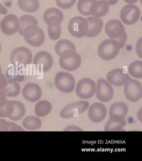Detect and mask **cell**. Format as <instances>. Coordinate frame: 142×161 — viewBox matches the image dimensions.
<instances>
[{"mask_svg":"<svg viewBox=\"0 0 142 161\" xmlns=\"http://www.w3.org/2000/svg\"><path fill=\"white\" fill-rule=\"evenodd\" d=\"M105 31L109 37L118 42L120 49L124 47L127 36L125 28L120 21L113 19L109 21L105 26Z\"/></svg>","mask_w":142,"mask_h":161,"instance_id":"1","label":"cell"},{"mask_svg":"<svg viewBox=\"0 0 142 161\" xmlns=\"http://www.w3.org/2000/svg\"><path fill=\"white\" fill-rule=\"evenodd\" d=\"M19 34L24 36L26 42L32 46H40L45 41V34L37 25H29Z\"/></svg>","mask_w":142,"mask_h":161,"instance_id":"2","label":"cell"},{"mask_svg":"<svg viewBox=\"0 0 142 161\" xmlns=\"http://www.w3.org/2000/svg\"><path fill=\"white\" fill-rule=\"evenodd\" d=\"M60 56V65L64 70L73 71L80 66L82 58L76 50H67Z\"/></svg>","mask_w":142,"mask_h":161,"instance_id":"3","label":"cell"},{"mask_svg":"<svg viewBox=\"0 0 142 161\" xmlns=\"http://www.w3.org/2000/svg\"><path fill=\"white\" fill-rule=\"evenodd\" d=\"M120 49L118 42L113 39L103 41L99 45L97 53L103 60H112L117 56Z\"/></svg>","mask_w":142,"mask_h":161,"instance_id":"4","label":"cell"},{"mask_svg":"<svg viewBox=\"0 0 142 161\" xmlns=\"http://www.w3.org/2000/svg\"><path fill=\"white\" fill-rule=\"evenodd\" d=\"M75 84L74 77L67 72H60L55 77V86L59 91L64 93L71 92L74 90Z\"/></svg>","mask_w":142,"mask_h":161,"instance_id":"5","label":"cell"},{"mask_svg":"<svg viewBox=\"0 0 142 161\" xmlns=\"http://www.w3.org/2000/svg\"><path fill=\"white\" fill-rule=\"evenodd\" d=\"M88 28L87 20L81 16L73 17L68 24V29L70 33L77 38H82L86 36Z\"/></svg>","mask_w":142,"mask_h":161,"instance_id":"6","label":"cell"},{"mask_svg":"<svg viewBox=\"0 0 142 161\" xmlns=\"http://www.w3.org/2000/svg\"><path fill=\"white\" fill-rule=\"evenodd\" d=\"M96 85L94 81L88 78L81 79L77 83L76 92L80 98L88 99L95 94Z\"/></svg>","mask_w":142,"mask_h":161,"instance_id":"7","label":"cell"},{"mask_svg":"<svg viewBox=\"0 0 142 161\" xmlns=\"http://www.w3.org/2000/svg\"><path fill=\"white\" fill-rule=\"evenodd\" d=\"M125 97L131 102H136L142 97V87L138 80L130 78L125 83L124 88Z\"/></svg>","mask_w":142,"mask_h":161,"instance_id":"8","label":"cell"},{"mask_svg":"<svg viewBox=\"0 0 142 161\" xmlns=\"http://www.w3.org/2000/svg\"><path fill=\"white\" fill-rule=\"evenodd\" d=\"M89 106L87 101H81L73 102L64 108L60 111V116L64 119H69L82 114L87 109Z\"/></svg>","mask_w":142,"mask_h":161,"instance_id":"9","label":"cell"},{"mask_svg":"<svg viewBox=\"0 0 142 161\" xmlns=\"http://www.w3.org/2000/svg\"><path fill=\"white\" fill-rule=\"evenodd\" d=\"M32 59V54L28 48L20 47L13 51L11 55V62L14 65L30 64Z\"/></svg>","mask_w":142,"mask_h":161,"instance_id":"10","label":"cell"},{"mask_svg":"<svg viewBox=\"0 0 142 161\" xmlns=\"http://www.w3.org/2000/svg\"><path fill=\"white\" fill-rule=\"evenodd\" d=\"M140 14V9L134 5H127L121 10L120 18L125 25H131L137 22Z\"/></svg>","mask_w":142,"mask_h":161,"instance_id":"11","label":"cell"},{"mask_svg":"<svg viewBox=\"0 0 142 161\" xmlns=\"http://www.w3.org/2000/svg\"><path fill=\"white\" fill-rule=\"evenodd\" d=\"M114 91L111 85L104 79L97 81L96 97L97 99L103 103L108 102L113 97Z\"/></svg>","mask_w":142,"mask_h":161,"instance_id":"12","label":"cell"},{"mask_svg":"<svg viewBox=\"0 0 142 161\" xmlns=\"http://www.w3.org/2000/svg\"><path fill=\"white\" fill-rule=\"evenodd\" d=\"M54 61L52 57L47 52L41 51L38 53L34 57V64L39 68L40 71L45 73L51 69Z\"/></svg>","mask_w":142,"mask_h":161,"instance_id":"13","label":"cell"},{"mask_svg":"<svg viewBox=\"0 0 142 161\" xmlns=\"http://www.w3.org/2000/svg\"><path fill=\"white\" fill-rule=\"evenodd\" d=\"M20 29V22L17 16L9 14L2 20L1 29L4 35L9 36L16 33Z\"/></svg>","mask_w":142,"mask_h":161,"instance_id":"14","label":"cell"},{"mask_svg":"<svg viewBox=\"0 0 142 161\" xmlns=\"http://www.w3.org/2000/svg\"><path fill=\"white\" fill-rule=\"evenodd\" d=\"M129 112V107L125 103H115L111 106L109 109L110 119L112 121H122L125 120Z\"/></svg>","mask_w":142,"mask_h":161,"instance_id":"15","label":"cell"},{"mask_svg":"<svg viewBox=\"0 0 142 161\" xmlns=\"http://www.w3.org/2000/svg\"><path fill=\"white\" fill-rule=\"evenodd\" d=\"M106 78L110 83L117 87L125 84L130 78L125 70L120 68H116L111 71L108 74Z\"/></svg>","mask_w":142,"mask_h":161,"instance_id":"16","label":"cell"},{"mask_svg":"<svg viewBox=\"0 0 142 161\" xmlns=\"http://www.w3.org/2000/svg\"><path fill=\"white\" fill-rule=\"evenodd\" d=\"M107 114L106 106L101 103H95L91 105L88 111L89 119L94 123H100L105 119Z\"/></svg>","mask_w":142,"mask_h":161,"instance_id":"17","label":"cell"},{"mask_svg":"<svg viewBox=\"0 0 142 161\" xmlns=\"http://www.w3.org/2000/svg\"><path fill=\"white\" fill-rule=\"evenodd\" d=\"M44 19L48 26L54 27L60 25L63 19L62 11L55 8H51L45 11L44 14Z\"/></svg>","mask_w":142,"mask_h":161,"instance_id":"18","label":"cell"},{"mask_svg":"<svg viewBox=\"0 0 142 161\" xmlns=\"http://www.w3.org/2000/svg\"><path fill=\"white\" fill-rule=\"evenodd\" d=\"M42 94L41 89L37 84L28 83L23 89V96L29 102H36L41 97Z\"/></svg>","mask_w":142,"mask_h":161,"instance_id":"19","label":"cell"},{"mask_svg":"<svg viewBox=\"0 0 142 161\" xmlns=\"http://www.w3.org/2000/svg\"><path fill=\"white\" fill-rule=\"evenodd\" d=\"M88 22V28L86 36L94 37L101 33L103 26V22L100 18L89 17L86 19Z\"/></svg>","mask_w":142,"mask_h":161,"instance_id":"20","label":"cell"},{"mask_svg":"<svg viewBox=\"0 0 142 161\" xmlns=\"http://www.w3.org/2000/svg\"><path fill=\"white\" fill-rule=\"evenodd\" d=\"M109 7L108 4L103 1H95L90 8V15L96 17H102L108 12Z\"/></svg>","mask_w":142,"mask_h":161,"instance_id":"21","label":"cell"},{"mask_svg":"<svg viewBox=\"0 0 142 161\" xmlns=\"http://www.w3.org/2000/svg\"><path fill=\"white\" fill-rule=\"evenodd\" d=\"M5 95L8 97H14L18 96L21 91L19 84L14 80L11 79L7 80V85L3 89Z\"/></svg>","mask_w":142,"mask_h":161,"instance_id":"22","label":"cell"},{"mask_svg":"<svg viewBox=\"0 0 142 161\" xmlns=\"http://www.w3.org/2000/svg\"><path fill=\"white\" fill-rule=\"evenodd\" d=\"M18 3L21 9L30 13L36 12L40 7L39 0H18Z\"/></svg>","mask_w":142,"mask_h":161,"instance_id":"23","label":"cell"},{"mask_svg":"<svg viewBox=\"0 0 142 161\" xmlns=\"http://www.w3.org/2000/svg\"><path fill=\"white\" fill-rule=\"evenodd\" d=\"M13 105V113L8 118L14 121H19L24 116L26 108L24 105L18 101H12Z\"/></svg>","mask_w":142,"mask_h":161,"instance_id":"24","label":"cell"},{"mask_svg":"<svg viewBox=\"0 0 142 161\" xmlns=\"http://www.w3.org/2000/svg\"><path fill=\"white\" fill-rule=\"evenodd\" d=\"M51 108V104L49 101L45 100L39 101L35 106V114L39 117H44L50 113Z\"/></svg>","mask_w":142,"mask_h":161,"instance_id":"25","label":"cell"},{"mask_svg":"<svg viewBox=\"0 0 142 161\" xmlns=\"http://www.w3.org/2000/svg\"><path fill=\"white\" fill-rule=\"evenodd\" d=\"M23 125L26 130L34 131L40 129L41 121L40 119L35 116H28L24 120Z\"/></svg>","mask_w":142,"mask_h":161,"instance_id":"26","label":"cell"},{"mask_svg":"<svg viewBox=\"0 0 142 161\" xmlns=\"http://www.w3.org/2000/svg\"><path fill=\"white\" fill-rule=\"evenodd\" d=\"M69 49L76 50V47L72 42L65 39L59 41L55 46V52L58 55H60L63 52Z\"/></svg>","mask_w":142,"mask_h":161,"instance_id":"27","label":"cell"},{"mask_svg":"<svg viewBox=\"0 0 142 161\" xmlns=\"http://www.w3.org/2000/svg\"><path fill=\"white\" fill-rule=\"evenodd\" d=\"M128 71L130 75L134 78L141 79L142 78V62L135 61L130 64Z\"/></svg>","mask_w":142,"mask_h":161,"instance_id":"28","label":"cell"},{"mask_svg":"<svg viewBox=\"0 0 142 161\" xmlns=\"http://www.w3.org/2000/svg\"><path fill=\"white\" fill-rule=\"evenodd\" d=\"M126 124L125 120L122 121H115L109 119L105 125L104 130L106 131L124 130L123 128L126 125Z\"/></svg>","mask_w":142,"mask_h":161,"instance_id":"29","label":"cell"},{"mask_svg":"<svg viewBox=\"0 0 142 161\" xmlns=\"http://www.w3.org/2000/svg\"><path fill=\"white\" fill-rule=\"evenodd\" d=\"M96 0H79L78 3V9L80 13L83 16H89L90 9L92 4Z\"/></svg>","mask_w":142,"mask_h":161,"instance_id":"30","label":"cell"},{"mask_svg":"<svg viewBox=\"0 0 142 161\" xmlns=\"http://www.w3.org/2000/svg\"><path fill=\"white\" fill-rule=\"evenodd\" d=\"M20 30L19 33H20L23 30L26 26L31 25H38L37 20L34 16L29 15H24L20 19Z\"/></svg>","mask_w":142,"mask_h":161,"instance_id":"31","label":"cell"},{"mask_svg":"<svg viewBox=\"0 0 142 161\" xmlns=\"http://www.w3.org/2000/svg\"><path fill=\"white\" fill-rule=\"evenodd\" d=\"M23 130V129L14 123L8 122L4 119H0V131H10V130Z\"/></svg>","mask_w":142,"mask_h":161,"instance_id":"32","label":"cell"},{"mask_svg":"<svg viewBox=\"0 0 142 161\" xmlns=\"http://www.w3.org/2000/svg\"><path fill=\"white\" fill-rule=\"evenodd\" d=\"M13 105L12 101L7 100L6 103L0 108V117H9L13 113Z\"/></svg>","mask_w":142,"mask_h":161,"instance_id":"33","label":"cell"},{"mask_svg":"<svg viewBox=\"0 0 142 161\" xmlns=\"http://www.w3.org/2000/svg\"><path fill=\"white\" fill-rule=\"evenodd\" d=\"M48 32L49 37L53 40H58L60 37L61 29L60 25L54 27L48 26Z\"/></svg>","mask_w":142,"mask_h":161,"instance_id":"34","label":"cell"},{"mask_svg":"<svg viewBox=\"0 0 142 161\" xmlns=\"http://www.w3.org/2000/svg\"><path fill=\"white\" fill-rule=\"evenodd\" d=\"M55 1L57 5L61 8L67 9L72 7L76 0H55Z\"/></svg>","mask_w":142,"mask_h":161,"instance_id":"35","label":"cell"},{"mask_svg":"<svg viewBox=\"0 0 142 161\" xmlns=\"http://www.w3.org/2000/svg\"><path fill=\"white\" fill-rule=\"evenodd\" d=\"M7 84V80L2 73L0 74V90L4 88Z\"/></svg>","mask_w":142,"mask_h":161,"instance_id":"36","label":"cell"},{"mask_svg":"<svg viewBox=\"0 0 142 161\" xmlns=\"http://www.w3.org/2000/svg\"><path fill=\"white\" fill-rule=\"evenodd\" d=\"M7 101L6 96L4 92L0 91V108L3 106Z\"/></svg>","mask_w":142,"mask_h":161,"instance_id":"37","label":"cell"},{"mask_svg":"<svg viewBox=\"0 0 142 161\" xmlns=\"http://www.w3.org/2000/svg\"><path fill=\"white\" fill-rule=\"evenodd\" d=\"M101 1L106 2L108 4L114 5L117 3L118 0H101Z\"/></svg>","mask_w":142,"mask_h":161,"instance_id":"38","label":"cell"},{"mask_svg":"<svg viewBox=\"0 0 142 161\" xmlns=\"http://www.w3.org/2000/svg\"><path fill=\"white\" fill-rule=\"evenodd\" d=\"M8 12V10L0 3V14H6Z\"/></svg>","mask_w":142,"mask_h":161,"instance_id":"39","label":"cell"},{"mask_svg":"<svg viewBox=\"0 0 142 161\" xmlns=\"http://www.w3.org/2000/svg\"><path fill=\"white\" fill-rule=\"evenodd\" d=\"M127 3L129 4L135 3L137 2L139 0H124Z\"/></svg>","mask_w":142,"mask_h":161,"instance_id":"40","label":"cell"},{"mask_svg":"<svg viewBox=\"0 0 142 161\" xmlns=\"http://www.w3.org/2000/svg\"><path fill=\"white\" fill-rule=\"evenodd\" d=\"M1 65H0V74H1Z\"/></svg>","mask_w":142,"mask_h":161,"instance_id":"41","label":"cell"},{"mask_svg":"<svg viewBox=\"0 0 142 161\" xmlns=\"http://www.w3.org/2000/svg\"><path fill=\"white\" fill-rule=\"evenodd\" d=\"M1 43H0V51H1Z\"/></svg>","mask_w":142,"mask_h":161,"instance_id":"42","label":"cell"},{"mask_svg":"<svg viewBox=\"0 0 142 161\" xmlns=\"http://www.w3.org/2000/svg\"><path fill=\"white\" fill-rule=\"evenodd\" d=\"M0 25H1V20H0Z\"/></svg>","mask_w":142,"mask_h":161,"instance_id":"43","label":"cell"}]
</instances>
